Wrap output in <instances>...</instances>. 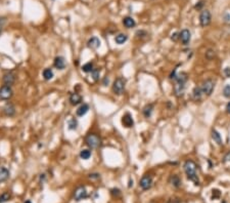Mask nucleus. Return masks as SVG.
<instances>
[{"mask_svg": "<svg viewBox=\"0 0 230 203\" xmlns=\"http://www.w3.org/2000/svg\"><path fill=\"white\" fill-rule=\"evenodd\" d=\"M122 124H123L126 128H130V127L133 126L134 120H133V118H132L131 114L126 113L125 115H123V117H122Z\"/></svg>", "mask_w": 230, "mask_h": 203, "instance_id": "obj_11", "label": "nucleus"}, {"mask_svg": "<svg viewBox=\"0 0 230 203\" xmlns=\"http://www.w3.org/2000/svg\"><path fill=\"white\" fill-rule=\"evenodd\" d=\"M111 192H112V194L114 195V196H119L120 195V190L119 189H112Z\"/></svg>", "mask_w": 230, "mask_h": 203, "instance_id": "obj_33", "label": "nucleus"}, {"mask_svg": "<svg viewBox=\"0 0 230 203\" xmlns=\"http://www.w3.org/2000/svg\"><path fill=\"white\" fill-rule=\"evenodd\" d=\"M109 78H107V77H104V79H103V85L104 86H106V85L109 84Z\"/></svg>", "mask_w": 230, "mask_h": 203, "instance_id": "obj_38", "label": "nucleus"}, {"mask_svg": "<svg viewBox=\"0 0 230 203\" xmlns=\"http://www.w3.org/2000/svg\"><path fill=\"white\" fill-rule=\"evenodd\" d=\"M70 102H71V104L73 105V106H77V105H79L80 103L82 102V97L80 96V94H72L71 97H70Z\"/></svg>", "mask_w": 230, "mask_h": 203, "instance_id": "obj_17", "label": "nucleus"}, {"mask_svg": "<svg viewBox=\"0 0 230 203\" xmlns=\"http://www.w3.org/2000/svg\"><path fill=\"white\" fill-rule=\"evenodd\" d=\"M224 75L226 77H230V68L229 67H227L224 69Z\"/></svg>", "mask_w": 230, "mask_h": 203, "instance_id": "obj_32", "label": "nucleus"}, {"mask_svg": "<svg viewBox=\"0 0 230 203\" xmlns=\"http://www.w3.org/2000/svg\"><path fill=\"white\" fill-rule=\"evenodd\" d=\"M3 114L7 117H12L14 114H16V108L12 104H6L5 106L3 107Z\"/></svg>", "mask_w": 230, "mask_h": 203, "instance_id": "obj_12", "label": "nucleus"}, {"mask_svg": "<svg viewBox=\"0 0 230 203\" xmlns=\"http://www.w3.org/2000/svg\"><path fill=\"white\" fill-rule=\"evenodd\" d=\"M190 38H191L190 32H189L187 29L182 30V31L179 33V39L181 40V42L184 45H187V44L189 43V41H190Z\"/></svg>", "mask_w": 230, "mask_h": 203, "instance_id": "obj_10", "label": "nucleus"}, {"mask_svg": "<svg viewBox=\"0 0 230 203\" xmlns=\"http://www.w3.org/2000/svg\"><path fill=\"white\" fill-rule=\"evenodd\" d=\"M229 161H230V152L227 153L224 157V162H229Z\"/></svg>", "mask_w": 230, "mask_h": 203, "instance_id": "obj_34", "label": "nucleus"}, {"mask_svg": "<svg viewBox=\"0 0 230 203\" xmlns=\"http://www.w3.org/2000/svg\"><path fill=\"white\" fill-rule=\"evenodd\" d=\"M125 84H126V81H125L124 78L122 77H119L114 81V84H112V91L115 92L116 94H122L125 90Z\"/></svg>", "mask_w": 230, "mask_h": 203, "instance_id": "obj_3", "label": "nucleus"}, {"mask_svg": "<svg viewBox=\"0 0 230 203\" xmlns=\"http://www.w3.org/2000/svg\"><path fill=\"white\" fill-rule=\"evenodd\" d=\"M67 125H69V129L70 130H76L77 127H78V121H77V120L75 119V118H72L69 121Z\"/></svg>", "mask_w": 230, "mask_h": 203, "instance_id": "obj_29", "label": "nucleus"}, {"mask_svg": "<svg viewBox=\"0 0 230 203\" xmlns=\"http://www.w3.org/2000/svg\"><path fill=\"white\" fill-rule=\"evenodd\" d=\"M184 88H185V84L182 83H177L175 85V92L178 97H181L184 92Z\"/></svg>", "mask_w": 230, "mask_h": 203, "instance_id": "obj_22", "label": "nucleus"}, {"mask_svg": "<svg viewBox=\"0 0 230 203\" xmlns=\"http://www.w3.org/2000/svg\"><path fill=\"white\" fill-rule=\"evenodd\" d=\"M9 177V170L6 167H0V183H4Z\"/></svg>", "mask_w": 230, "mask_h": 203, "instance_id": "obj_15", "label": "nucleus"}, {"mask_svg": "<svg viewBox=\"0 0 230 203\" xmlns=\"http://www.w3.org/2000/svg\"><path fill=\"white\" fill-rule=\"evenodd\" d=\"M202 88L201 87H196L192 91V97L193 100L196 101H199V100L202 99Z\"/></svg>", "mask_w": 230, "mask_h": 203, "instance_id": "obj_21", "label": "nucleus"}, {"mask_svg": "<svg viewBox=\"0 0 230 203\" xmlns=\"http://www.w3.org/2000/svg\"><path fill=\"white\" fill-rule=\"evenodd\" d=\"M199 22H201L202 27H206L210 25V23H211V12L208 9L202 11L201 16H199Z\"/></svg>", "mask_w": 230, "mask_h": 203, "instance_id": "obj_6", "label": "nucleus"}, {"mask_svg": "<svg viewBox=\"0 0 230 203\" xmlns=\"http://www.w3.org/2000/svg\"><path fill=\"white\" fill-rule=\"evenodd\" d=\"M222 203H227L226 201H222Z\"/></svg>", "mask_w": 230, "mask_h": 203, "instance_id": "obj_43", "label": "nucleus"}, {"mask_svg": "<svg viewBox=\"0 0 230 203\" xmlns=\"http://www.w3.org/2000/svg\"><path fill=\"white\" fill-rule=\"evenodd\" d=\"M170 182H171V184L176 188L180 187V185H181V180H180V177L176 174L172 175L171 179H170Z\"/></svg>", "mask_w": 230, "mask_h": 203, "instance_id": "obj_23", "label": "nucleus"}, {"mask_svg": "<svg viewBox=\"0 0 230 203\" xmlns=\"http://www.w3.org/2000/svg\"><path fill=\"white\" fill-rule=\"evenodd\" d=\"M54 67L58 70H64L66 68V61H64V57H56L54 59Z\"/></svg>", "mask_w": 230, "mask_h": 203, "instance_id": "obj_14", "label": "nucleus"}, {"mask_svg": "<svg viewBox=\"0 0 230 203\" xmlns=\"http://www.w3.org/2000/svg\"><path fill=\"white\" fill-rule=\"evenodd\" d=\"M212 192H213V194H216V198H218L220 196V192L218 191V190H213ZM213 198H215L214 195H213Z\"/></svg>", "mask_w": 230, "mask_h": 203, "instance_id": "obj_36", "label": "nucleus"}, {"mask_svg": "<svg viewBox=\"0 0 230 203\" xmlns=\"http://www.w3.org/2000/svg\"><path fill=\"white\" fill-rule=\"evenodd\" d=\"M42 75H43V78L45 80H51L52 78H53V72H52V70L49 69V68L44 69Z\"/></svg>", "mask_w": 230, "mask_h": 203, "instance_id": "obj_20", "label": "nucleus"}, {"mask_svg": "<svg viewBox=\"0 0 230 203\" xmlns=\"http://www.w3.org/2000/svg\"><path fill=\"white\" fill-rule=\"evenodd\" d=\"M123 24L126 28H133V27H135V25H136V23H135L133 17H126L123 19Z\"/></svg>", "mask_w": 230, "mask_h": 203, "instance_id": "obj_18", "label": "nucleus"}, {"mask_svg": "<svg viewBox=\"0 0 230 203\" xmlns=\"http://www.w3.org/2000/svg\"><path fill=\"white\" fill-rule=\"evenodd\" d=\"M3 83L4 85H8V86H11L12 84L16 82V74L13 72H7L3 75Z\"/></svg>", "mask_w": 230, "mask_h": 203, "instance_id": "obj_8", "label": "nucleus"}, {"mask_svg": "<svg viewBox=\"0 0 230 203\" xmlns=\"http://www.w3.org/2000/svg\"><path fill=\"white\" fill-rule=\"evenodd\" d=\"M1 32H2V25L0 24V34H1Z\"/></svg>", "mask_w": 230, "mask_h": 203, "instance_id": "obj_41", "label": "nucleus"}, {"mask_svg": "<svg viewBox=\"0 0 230 203\" xmlns=\"http://www.w3.org/2000/svg\"><path fill=\"white\" fill-rule=\"evenodd\" d=\"M91 76L94 81H98L99 77H100V69L99 68H94L91 72Z\"/></svg>", "mask_w": 230, "mask_h": 203, "instance_id": "obj_26", "label": "nucleus"}, {"mask_svg": "<svg viewBox=\"0 0 230 203\" xmlns=\"http://www.w3.org/2000/svg\"><path fill=\"white\" fill-rule=\"evenodd\" d=\"M214 82L212 81L211 79H208V80H206V81L202 83V94H207V96H211V94L213 92V90H214Z\"/></svg>", "mask_w": 230, "mask_h": 203, "instance_id": "obj_5", "label": "nucleus"}, {"mask_svg": "<svg viewBox=\"0 0 230 203\" xmlns=\"http://www.w3.org/2000/svg\"><path fill=\"white\" fill-rule=\"evenodd\" d=\"M85 143L91 149H97L101 146V139L95 134H89L85 139Z\"/></svg>", "mask_w": 230, "mask_h": 203, "instance_id": "obj_2", "label": "nucleus"}, {"mask_svg": "<svg viewBox=\"0 0 230 203\" xmlns=\"http://www.w3.org/2000/svg\"><path fill=\"white\" fill-rule=\"evenodd\" d=\"M177 35H178V33H174L173 35H172L171 39H172V40H174V41H176V40H177Z\"/></svg>", "mask_w": 230, "mask_h": 203, "instance_id": "obj_39", "label": "nucleus"}, {"mask_svg": "<svg viewBox=\"0 0 230 203\" xmlns=\"http://www.w3.org/2000/svg\"><path fill=\"white\" fill-rule=\"evenodd\" d=\"M9 199H10V194L8 192H4L3 194L0 195V203L7 202Z\"/></svg>", "mask_w": 230, "mask_h": 203, "instance_id": "obj_30", "label": "nucleus"}, {"mask_svg": "<svg viewBox=\"0 0 230 203\" xmlns=\"http://www.w3.org/2000/svg\"><path fill=\"white\" fill-rule=\"evenodd\" d=\"M93 63H87V64H85L83 67H82V70H83V72H85V73H91L92 70H93Z\"/></svg>", "mask_w": 230, "mask_h": 203, "instance_id": "obj_28", "label": "nucleus"}, {"mask_svg": "<svg viewBox=\"0 0 230 203\" xmlns=\"http://www.w3.org/2000/svg\"><path fill=\"white\" fill-rule=\"evenodd\" d=\"M25 203H32L31 201H30V200H27V201L26 202H25Z\"/></svg>", "mask_w": 230, "mask_h": 203, "instance_id": "obj_42", "label": "nucleus"}, {"mask_svg": "<svg viewBox=\"0 0 230 203\" xmlns=\"http://www.w3.org/2000/svg\"><path fill=\"white\" fill-rule=\"evenodd\" d=\"M87 46L91 49H97L100 46V40L95 36L91 37V38L88 40V42H87Z\"/></svg>", "mask_w": 230, "mask_h": 203, "instance_id": "obj_13", "label": "nucleus"}, {"mask_svg": "<svg viewBox=\"0 0 230 203\" xmlns=\"http://www.w3.org/2000/svg\"><path fill=\"white\" fill-rule=\"evenodd\" d=\"M151 185H152V179H151V175H144V177H142L140 182H139V186H140L141 189H143V190L151 189Z\"/></svg>", "mask_w": 230, "mask_h": 203, "instance_id": "obj_7", "label": "nucleus"}, {"mask_svg": "<svg viewBox=\"0 0 230 203\" xmlns=\"http://www.w3.org/2000/svg\"><path fill=\"white\" fill-rule=\"evenodd\" d=\"M226 110H227V112H228V113H229V114H230V102L228 103V104H227Z\"/></svg>", "mask_w": 230, "mask_h": 203, "instance_id": "obj_40", "label": "nucleus"}, {"mask_svg": "<svg viewBox=\"0 0 230 203\" xmlns=\"http://www.w3.org/2000/svg\"><path fill=\"white\" fill-rule=\"evenodd\" d=\"M89 111V105L88 104H82L81 106H80L78 108V110H77V115H78L79 117H83L84 115L87 114V112Z\"/></svg>", "mask_w": 230, "mask_h": 203, "instance_id": "obj_16", "label": "nucleus"}, {"mask_svg": "<svg viewBox=\"0 0 230 203\" xmlns=\"http://www.w3.org/2000/svg\"><path fill=\"white\" fill-rule=\"evenodd\" d=\"M202 5H204V2H202V1H199V4H196V9H201L202 7Z\"/></svg>", "mask_w": 230, "mask_h": 203, "instance_id": "obj_35", "label": "nucleus"}, {"mask_svg": "<svg viewBox=\"0 0 230 203\" xmlns=\"http://www.w3.org/2000/svg\"><path fill=\"white\" fill-rule=\"evenodd\" d=\"M127 39H128V36H127L126 34H123V33L117 35V36L115 37V41H116L118 44H124L125 42L127 41Z\"/></svg>", "mask_w": 230, "mask_h": 203, "instance_id": "obj_19", "label": "nucleus"}, {"mask_svg": "<svg viewBox=\"0 0 230 203\" xmlns=\"http://www.w3.org/2000/svg\"><path fill=\"white\" fill-rule=\"evenodd\" d=\"M184 170L188 180H192L196 185H199V180L196 174V164L192 160H187L184 163Z\"/></svg>", "mask_w": 230, "mask_h": 203, "instance_id": "obj_1", "label": "nucleus"}, {"mask_svg": "<svg viewBox=\"0 0 230 203\" xmlns=\"http://www.w3.org/2000/svg\"><path fill=\"white\" fill-rule=\"evenodd\" d=\"M87 197V191L85 187H79L74 193V198L76 201H80L82 199H85Z\"/></svg>", "mask_w": 230, "mask_h": 203, "instance_id": "obj_9", "label": "nucleus"}, {"mask_svg": "<svg viewBox=\"0 0 230 203\" xmlns=\"http://www.w3.org/2000/svg\"><path fill=\"white\" fill-rule=\"evenodd\" d=\"M212 137H213V140L215 142L217 143L218 145H222V137H221V134H219L217 130H213L212 131Z\"/></svg>", "mask_w": 230, "mask_h": 203, "instance_id": "obj_24", "label": "nucleus"}, {"mask_svg": "<svg viewBox=\"0 0 230 203\" xmlns=\"http://www.w3.org/2000/svg\"><path fill=\"white\" fill-rule=\"evenodd\" d=\"M80 157H81V159H83V160H88L89 158L91 157V151L88 149L82 150V151L80 152Z\"/></svg>", "mask_w": 230, "mask_h": 203, "instance_id": "obj_25", "label": "nucleus"}, {"mask_svg": "<svg viewBox=\"0 0 230 203\" xmlns=\"http://www.w3.org/2000/svg\"><path fill=\"white\" fill-rule=\"evenodd\" d=\"M223 94L226 97H230V85L227 84L223 89Z\"/></svg>", "mask_w": 230, "mask_h": 203, "instance_id": "obj_31", "label": "nucleus"}, {"mask_svg": "<svg viewBox=\"0 0 230 203\" xmlns=\"http://www.w3.org/2000/svg\"><path fill=\"white\" fill-rule=\"evenodd\" d=\"M89 177H90V179H98V177H99V174H89Z\"/></svg>", "mask_w": 230, "mask_h": 203, "instance_id": "obj_37", "label": "nucleus"}, {"mask_svg": "<svg viewBox=\"0 0 230 203\" xmlns=\"http://www.w3.org/2000/svg\"><path fill=\"white\" fill-rule=\"evenodd\" d=\"M13 94V91H12L11 86H8V85H3V86L0 87V99L4 100V101H7L12 97Z\"/></svg>", "mask_w": 230, "mask_h": 203, "instance_id": "obj_4", "label": "nucleus"}, {"mask_svg": "<svg viewBox=\"0 0 230 203\" xmlns=\"http://www.w3.org/2000/svg\"><path fill=\"white\" fill-rule=\"evenodd\" d=\"M152 110H154V106H152V105H147V106L144 107V109H143V115L146 117V118H148V117L151 116Z\"/></svg>", "mask_w": 230, "mask_h": 203, "instance_id": "obj_27", "label": "nucleus"}]
</instances>
